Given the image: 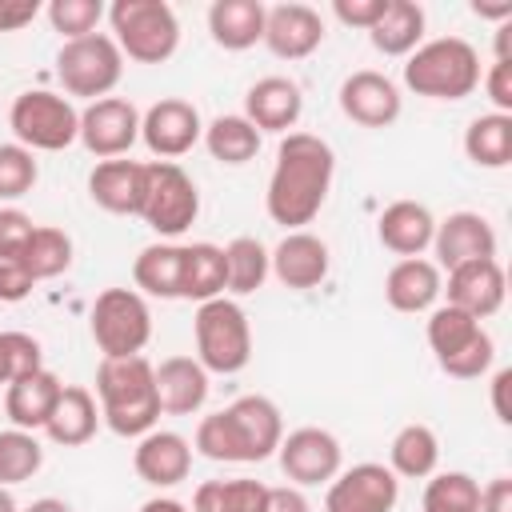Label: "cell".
<instances>
[{"label": "cell", "instance_id": "6da1fadb", "mask_svg": "<svg viewBox=\"0 0 512 512\" xmlns=\"http://www.w3.org/2000/svg\"><path fill=\"white\" fill-rule=\"evenodd\" d=\"M332 172H336V156L328 140L312 132H288L276 148V164L264 192V208L272 224H284L288 232H304V224H312L328 200Z\"/></svg>", "mask_w": 512, "mask_h": 512}, {"label": "cell", "instance_id": "7a4b0ae2", "mask_svg": "<svg viewBox=\"0 0 512 512\" xmlns=\"http://www.w3.org/2000/svg\"><path fill=\"white\" fill-rule=\"evenodd\" d=\"M284 440L280 408L252 392L232 400L224 412H212L196 424V452L216 464H256L268 460Z\"/></svg>", "mask_w": 512, "mask_h": 512}, {"label": "cell", "instance_id": "3957f363", "mask_svg": "<svg viewBox=\"0 0 512 512\" xmlns=\"http://www.w3.org/2000/svg\"><path fill=\"white\" fill-rule=\"evenodd\" d=\"M96 396H100V420L116 436H144L160 420V396H156V368L144 356H120L100 360L96 368Z\"/></svg>", "mask_w": 512, "mask_h": 512}, {"label": "cell", "instance_id": "277c9868", "mask_svg": "<svg viewBox=\"0 0 512 512\" xmlns=\"http://www.w3.org/2000/svg\"><path fill=\"white\" fill-rule=\"evenodd\" d=\"M404 84L428 100H464L480 88V52L460 36L428 40L408 56Z\"/></svg>", "mask_w": 512, "mask_h": 512}, {"label": "cell", "instance_id": "5b68a950", "mask_svg": "<svg viewBox=\"0 0 512 512\" xmlns=\"http://www.w3.org/2000/svg\"><path fill=\"white\" fill-rule=\"evenodd\" d=\"M120 56L136 64H164L180 48V20L164 0H116L108 8Z\"/></svg>", "mask_w": 512, "mask_h": 512}, {"label": "cell", "instance_id": "8992f818", "mask_svg": "<svg viewBox=\"0 0 512 512\" xmlns=\"http://www.w3.org/2000/svg\"><path fill=\"white\" fill-rule=\"evenodd\" d=\"M192 332H196V360L204 364V372L236 376L240 368H248V360H252V328H248V316H244V308L236 300H228V296L204 300L196 308Z\"/></svg>", "mask_w": 512, "mask_h": 512}, {"label": "cell", "instance_id": "52a82bcc", "mask_svg": "<svg viewBox=\"0 0 512 512\" xmlns=\"http://www.w3.org/2000/svg\"><path fill=\"white\" fill-rule=\"evenodd\" d=\"M428 348L436 352V364L456 380H476L492 368L496 344L484 332V324L452 304L432 308L428 316Z\"/></svg>", "mask_w": 512, "mask_h": 512}, {"label": "cell", "instance_id": "ba28073f", "mask_svg": "<svg viewBox=\"0 0 512 512\" xmlns=\"http://www.w3.org/2000/svg\"><path fill=\"white\" fill-rule=\"evenodd\" d=\"M16 144L28 152H60L80 136V112L72 108L68 96H56L48 88H28L12 100L8 112Z\"/></svg>", "mask_w": 512, "mask_h": 512}, {"label": "cell", "instance_id": "9c48e42d", "mask_svg": "<svg viewBox=\"0 0 512 512\" xmlns=\"http://www.w3.org/2000/svg\"><path fill=\"white\" fill-rule=\"evenodd\" d=\"M92 340L108 360L140 356L152 340V312L136 288H104L92 304Z\"/></svg>", "mask_w": 512, "mask_h": 512}, {"label": "cell", "instance_id": "30bf717a", "mask_svg": "<svg viewBox=\"0 0 512 512\" xmlns=\"http://www.w3.org/2000/svg\"><path fill=\"white\" fill-rule=\"evenodd\" d=\"M56 76H60V84H64L68 96L104 100L120 84V76H124V56H120V48H116L112 36L92 32V36H80V40L60 44V52H56Z\"/></svg>", "mask_w": 512, "mask_h": 512}, {"label": "cell", "instance_id": "8fae6325", "mask_svg": "<svg viewBox=\"0 0 512 512\" xmlns=\"http://www.w3.org/2000/svg\"><path fill=\"white\" fill-rule=\"evenodd\" d=\"M196 216H200V192L192 176L172 160H148L140 220L160 236H180L196 224Z\"/></svg>", "mask_w": 512, "mask_h": 512}, {"label": "cell", "instance_id": "7c38bea8", "mask_svg": "<svg viewBox=\"0 0 512 512\" xmlns=\"http://www.w3.org/2000/svg\"><path fill=\"white\" fill-rule=\"evenodd\" d=\"M92 156L100 160H120L128 148L140 140V112L124 96H104L92 100L80 112V136H76Z\"/></svg>", "mask_w": 512, "mask_h": 512}, {"label": "cell", "instance_id": "4fadbf2b", "mask_svg": "<svg viewBox=\"0 0 512 512\" xmlns=\"http://www.w3.org/2000/svg\"><path fill=\"white\" fill-rule=\"evenodd\" d=\"M400 500V480L384 464H352L328 480L324 512H392Z\"/></svg>", "mask_w": 512, "mask_h": 512}, {"label": "cell", "instance_id": "5bb4252c", "mask_svg": "<svg viewBox=\"0 0 512 512\" xmlns=\"http://www.w3.org/2000/svg\"><path fill=\"white\" fill-rule=\"evenodd\" d=\"M276 456H280V468H284V476H288L292 484H300V488L336 480V472H340V460H344V452H340V440H336L328 428H312V424H308V428H296V432H288V436L280 440Z\"/></svg>", "mask_w": 512, "mask_h": 512}, {"label": "cell", "instance_id": "9a60e30c", "mask_svg": "<svg viewBox=\"0 0 512 512\" xmlns=\"http://www.w3.org/2000/svg\"><path fill=\"white\" fill-rule=\"evenodd\" d=\"M204 136V124H200V112L196 104L180 100V96H168V100H156L144 116H140V140L148 144L152 156L160 160H172L192 152L196 140Z\"/></svg>", "mask_w": 512, "mask_h": 512}, {"label": "cell", "instance_id": "2e32d148", "mask_svg": "<svg viewBox=\"0 0 512 512\" xmlns=\"http://www.w3.org/2000/svg\"><path fill=\"white\" fill-rule=\"evenodd\" d=\"M400 108H404L400 88L384 72L360 68L340 84V112L360 128H388L400 120Z\"/></svg>", "mask_w": 512, "mask_h": 512}, {"label": "cell", "instance_id": "e0dca14e", "mask_svg": "<svg viewBox=\"0 0 512 512\" xmlns=\"http://www.w3.org/2000/svg\"><path fill=\"white\" fill-rule=\"evenodd\" d=\"M436 268H460L468 260H496V228L480 212H452L432 232Z\"/></svg>", "mask_w": 512, "mask_h": 512}, {"label": "cell", "instance_id": "ac0fdd59", "mask_svg": "<svg viewBox=\"0 0 512 512\" xmlns=\"http://www.w3.org/2000/svg\"><path fill=\"white\" fill-rule=\"evenodd\" d=\"M448 304L476 316V320H488L504 308V292H508V280H504V268L500 260H468L460 268L448 272Z\"/></svg>", "mask_w": 512, "mask_h": 512}, {"label": "cell", "instance_id": "d6986e66", "mask_svg": "<svg viewBox=\"0 0 512 512\" xmlns=\"http://www.w3.org/2000/svg\"><path fill=\"white\" fill-rule=\"evenodd\" d=\"M264 44L280 60H304L324 44V20L308 4H276L264 16Z\"/></svg>", "mask_w": 512, "mask_h": 512}, {"label": "cell", "instance_id": "ffe728a7", "mask_svg": "<svg viewBox=\"0 0 512 512\" xmlns=\"http://www.w3.org/2000/svg\"><path fill=\"white\" fill-rule=\"evenodd\" d=\"M132 468L144 484L152 488H172L180 480H188L192 472V444L180 436V432H168V428H152L136 440V452H132Z\"/></svg>", "mask_w": 512, "mask_h": 512}, {"label": "cell", "instance_id": "44dd1931", "mask_svg": "<svg viewBox=\"0 0 512 512\" xmlns=\"http://www.w3.org/2000/svg\"><path fill=\"white\" fill-rule=\"evenodd\" d=\"M304 112V96H300V84L288 80V76H260L248 92H244V120L256 128V132H288L296 128Z\"/></svg>", "mask_w": 512, "mask_h": 512}, {"label": "cell", "instance_id": "7402d4cb", "mask_svg": "<svg viewBox=\"0 0 512 512\" xmlns=\"http://www.w3.org/2000/svg\"><path fill=\"white\" fill-rule=\"evenodd\" d=\"M144 180H148L144 160H100L88 172V196L112 216H140Z\"/></svg>", "mask_w": 512, "mask_h": 512}, {"label": "cell", "instance_id": "603a6c76", "mask_svg": "<svg viewBox=\"0 0 512 512\" xmlns=\"http://www.w3.org/2000/svg\"><path fill=\"white\" fill-rule=\"evenodd\" d=\"M268 268L284 288L308 292V288L324 284V276H328V244L312 232H288L268 252Z\"/></svg>", "mask_w": 512, "mask_h": 512}, {"label": "cell", "instance_id": "cb8c5ba5", "mask_svg": "<svg viewBox=\"0 0 512 512\" xmlns=\"http://www.w3.org/2000/svg\"><path fill=\"white\" fill-rule=\"evenodd\" d=\"M444 292V280H440V268L424 256H408V260H396L384 276V296L396 312H432V304L440 300Z\"/></svg>", "mask_w": 512, "mask_h": 512}, {"label": "cell", "instance_id": "d4e9b609", "mask_svg": "<svg viewBox=\"0 0 512 512\" xmlns=\"http://www.w3.org/2000/svg\"><path fill=\"white\" fill-rule=\"evenodd\" d=\"M156 396H160V412L172 416H192L204 408L208 400V372L200 360L192 356H168L156 368Z\"/></svg>", "mask_w": 512, "mask_h": 512}, {"label": "cell", "instance_id": "484cf974", "mask_svg": "<svg viewBox=\"0 0 512 512\" xmlns=\"http://www.w3.org/2000/svg\"><path fill=\"white\" fill-rule=\"evenodd\" d=\"M432 232H436V216L424 208V204H416V200H396V204H388L384 212H380V220H376V236H380V244L388 248V252H396V256H420L424 248H432Z\"/></svg>", "mask_w": 512, "mask_h": 512}, {"label": "cell", "instance_id": "4316f807", "mask_svg": "<svg viewBox=\"0 0 512 512\" xmlns=\"http://www.w3.org/2000/svg\"><path fill=\"white\" fill-rule=\"evenodd\" d=\"M60 388H64L60 376L48 372V368L28 372V376H20V380H8V392H4V412H8V420H12L16 428H24V432L44 428L48 416H52V404H56Z\"/></svg>", "mask_w": 512, "mask_h": 512}, {"label": "cell", "instance_id": "83f0119b", "mask_svg": "<svg viewBox=\"0 0 512 512\" xmlns=\"http://www.w3.org/2000/svg\"><path fill=\"white\" fill-rule=\"evenodd\" d=\"M100 428V408H96V396L80 384H64L56 404H52V416L44 424L48 440L52 444H64V448H80L96 436Z\"/></svg>", "mask_w": 512, "mask_h": 512}, {"label": "cell", "instance_id": "f1b7e54d", "mask_svg": "<svg viewBox=\"0 0 512 512\" xmlns=\"http://www.w3.org/2000/svg\"><path fill=\"white\" fill-rule=\"evenodd\" d=\"M264 16L268 8L260 0H216L208 8V32L220 48L244 52L264 40Z\"/></svg>", "mask_w": 512, "mask_h": 512}, {"label": "cell", "instance_id": "f546056e", "mask_svg": "<svg viewBox=\"0 0 512 512\" xmlns=\"http://www.w3.org/2000/svg\"><path fill=\"white\" fill-rule=\"evenodd\" d=\"M132 280L140 296H160V300H180V280H184V244H148L140 248L132 264Z\"/></svg>", "mask_w": 512, "mask_h": 512}, {"label": "cell", "instance_id": "4dcf8cb0", "mask_svg": "<svg viewBox=\"0 0 512 512\" xmlns=\"http://www.w3.org/2000/svg\"><path fill=\"white\" fill-rule=\"evenodd\" d=\"M368 40L384 56H412L424 40V8L416 0H388L384 16L368 28Z\"/></svg>", "mask_w": 512, "mask_h": 512}, {"label": "cell", "instance_id": "1f68e13d", "mask_svg": "<svg viewBox=\"0 0 512 512\" xmlns=\"http://www.w3.org/2000/svg\"><path fill=\"white\" fill-rule=\"evenodd\" d=\"M228 288V264H224V248L196 240L184 244V280H180V300H216Z\"/></svg>", "mask_w": 512, "mask_h": 512}, {"label": "cell", "instance_id": "d6a6232c", "mask_svg": "<svg viewBox=\"0 0 512 512\" xmlns=\"http://www.w3.org/2000/svg\"><path fill=\"white\" fill-rule=\"evenodd\" d=\"M436 464H440V440L428 424H404L396 436H392V448H388V468L404 480H424V476H436Z\"/></svg>", "mask_w": 512, "mask_h": 512}, {"label": "cell", "instance_id": "836d02e7", "mask_svg": "<svg viewBox=\"0 0 512 512\" xmlns=\"http://www.w3.org/2000/svg\"><path fill=\"white\" fill-rule=\"evenodd\" d=\"M464 152L476 168H508L512 164V116L484 112L464 128Z\"/></svg>", "mask_w": 512, "mask_h": 512}, {"label": "cell", "instance_id": "e575fe53", "mask_svg": "<svg viewBox=\"0 0 512 512\" xmlns=\"http://www.w3.org/2000/svg\"><path fill=\"white\" fill-rule=\"evenodd\" d=\"M268 484L236 476V480H204L192 496V512H264Z\"/></svg>", "mask_w": 512, "mask_h": 512}, {"label": "cell", "instance_id": "d590c367", "mask_svg": "<svg viewBox=\"0 0 512 512\" xmlns=\"http://www.w3.org/2000/svg\"><path fill=\"white\" fill-rule=\"evenodd\" d=\"M200 140L220 164H248L260 152V132L244 116H216Z\"/></svg>", "mask_w": 512, "mask_h": 512}, {"label": "cell", "instance_id": "8d00e7d4", "mask_svg": "<svg viewBox=\"0 0 512 512\" xmlns=\"http://www.w3.org/2000/svg\"><path fill=\"white\" fill-rule=\"evenodd\" d=\"M20 264L28 268V276L36 284L40 280H56L60 272L72 268V236L60 232V228H52V224H36V232H32L24 256H20Z\"/></svg>", "mask_w": 512, "mask_h": 512}, {"label": "cell", "instance_id": "74e56055", "mask_svg": "<svg viewBox=\"0 0 512 512\" xmlns=\"http://www.w3.org/2000/svg\"><path fill=\"white\" fill-rule=\"evenodd\" d=\"M224 264H228V292L248 296L268 280V248L256 236H236L224 248Z\"/></svg>", "mask_w": 512, "mask_h": 512}, {"label": "cell", "instance_id": "f35d334b", "mask_svg": "<svg viewBox=\"0 0 512 512\" xmlns=\"http://www.w3.org/2000/svg\"><path fill=\"white\" fill-rule=\"evenodd\" d=\"M44 464V448L36 440V432H24V428H8L0 432V484H24L40 472Z\"/></svg>", "mask_w": 512, "mask_h": 512}, {"label": "cell", "instance_id": "ab89813d", "mask_svg": "<svg viewBox=\"0 0 512 512\" xmlns=\"http://www.w3.org/2000/svg\"><path fill=\"white\" fill-rule=\"evenodd\" d=\"M424 512H480V484L468 472H440L424 488Z\"/></svg>", "mask_w": 512, "mask_h": 512}, {"label": "cell", "instance_id": "60d3db41", "mask_svg": "<svg viewBox=\"0 0 512 512\" xmlns=\"http://www.w3.org/2000/svg\"><path fill=\"white\" fill-rule=\"evenodd\" d=\"M40 180V164L24 144H0V200H20Z\"/></svg>", "mask_w": 512, "mask_h": 512}, {"label": "cell", "instance_id": "b9f144b4", "mask_svg": "<svg viewBox=\"0 0 512 512\" xmlns=\"http://www.w3.org/2000/svg\"><path fill=\"white\" fill-rule=\"evenodd\" d=\"M100 20H104L100 0H52L48 4V24L64 36V44L80 40V36H92Z\"/></svg>", "mask_w": 512, "mask_h": 512}, {"label": "cell", "instance_id": "7bdbcfd3", "mask_svg": "<svg viewBox=\"0 0 512 512\" xmlns=\"http://www.w3.org/2000/svg\"><path fill=\"white\" fill-rule=\"evenodd\" d=\"M0 356H4V380H20L44 368L40 340L28 332H0Z\"/></svg>", "mask_w": 512, "mask_h": 512}, {"label": "cell", "instance_id": "ee69618b", "mask_svg": "<svg viewBox=\"0 0 512 512\" xmlns=\"http://www.w3.org/2000/svg\"><path fill=\"white\" fill-rule=\"evenodd\" d=\"M36 224L28 212L20 208H0V260H20L28 240H32Z\"/></svg>", "mask_w": 512, "mask_h": 512}, {"label": "cell", "instance_id": "f6af8a7d", "mask_svg": "<svg viewBox=\"0 0 512 512\" xmlns=\"http://www.w3.org/2000/svg\"><path fill=\"white\" fill-rule=\"evenodd\" d=\"M384 8H388V0H332V16L340 24L364 28V32L384 16Z\"/></svg>", "mask_w": 512, "mask_h": 512}, {"label": "cell", "instance_id": "bcb514c9", "mask_svg": "<svg viewBox=\"0 0 512 512\" xmlns=\"http://www.w3.org/2000/svg\"><path fill=\"white\" fill-rule=\"evenodd\" d=\"M32 288H36V280L28 276V268L20 260H0V304H20Z\"/></svg>", "mask_w": 512, "mask_h": 512}, {"label": "cell", "instance_id": "7dc6e473", "mask_svg": "<svg viewBox=\"0 0 512 512\" xmlns=\"http://www.w3.org/2000/svg\"><path fill=\"white\" fill-rule=\"evenodd\" d=\"M484 92L496 104V112H512V60H492L488 76H484Z\"/></svg>", "mask_w": 512, "mask_h": 512}, {"label": "cell", "instance_id": "c3c4849f", "mask_svg": "<svg viewBox=\"0 0 512 512\" xmlns=\"http://www.w3.org/2000/svg\"><path fill=\"white\" fill-rule=\"evenodd\" d=\"M40 12L36 0H0V32H20Z\"/></svg>", "mask_w": 512, "mask_h": 512}, {"label": "cell", "instance_id": "681fc988", "mask_svg": "<svg viewBox=\"0 0 512 512\" xmlns=\"http://www.w3.org/2000/svg\"><path fill=\"white\" fill-rule=\"evenodd\" d=\"M264 512H312V504H308V496L300 488L284 484V488H268Z\"/></svg>", "mask_w": 512, "mask_h": 512}, {"label": "cell", "instance_id": "f907efd6", "mask_svg": "<svg viewBox=\"0 0 512 512\" xmlns=\"http://www.w3.org/2000/svg\"><path fill=\"white\" fill-rule=\"evenodd\" d=\"M480 512H512V480L496 476L488 488H480Z\"/></svg>", "mask_w": 512, "mask_h": 512}, {"label": "cell", "instance_id": "816d5d0a", "mask_svg": "<svg viewBox=\"0 0 512 512\" xmlns=\"http://www.w3.org/2000/svg\"><path fill=\"white\" fill-rule=\"evenodd\" d=\"M508 384H512V368H500L492 376V412L500 424H512V408H508Z\"/></svg>", "mask_w": 512, "mask_h": 512}, {"label": "cell", "instance_id": "f5cc1de1", "mask_svg": "<svg viewBox=\"0 0 512 512\" xmlns=\"http://www.w3.org/2000/svg\"><path fill=\"white\" fill-rule=\"evenodd\" d=\"M472 12H476L480 20L508 24V20H512V0H472Z\"/></svg>", "mask_w": 512, "mask_h": 512}, {"label": "cell", "instance_id": "db71d44e", "mask_svg": "<svg viewBox=\"0 0 512 512\" xmlns=\"http://www.w3.org/2000/svg\"><path fill=\"white\" fill-rule=\"evenodd\" d=\"M140 512H188V508L180 500H172V496H152V500L140 504Z\"/></svg>", "mask_w": 512, "mask_h": 512}, {"label": "cell", "instance_id": "11a10c76", "mask_svg": "<svg viewBox=\"0 0 512 512\" xmlns=\"http://www.w3.org/2000/svg\"><path fill=\"white\" fill-rule=\"evenodd\" d=\"M24 512H72L64 500H56V496H44V500H36V504H28Z\"/></svg>", "mask_w": 512, "mask_h": 512}, {"label": "cell", "instance_id": "9f6ffc18", "mask_svg": "<svg viewBox=\"0 0 512 512\" xmlns=\"http://www.w3.org/2000/svg\"><path fill=\"white\" fill-rule=\"evenodd\" d=\"M0 512H20V508H16V500H12V492H8L4 484H0Z\"/></svg>", "mask_w": 512, "mask_h": 512}, {"label": "cell", "instance_id": "6f0895ef", "mask_svg": "<svg viewBox=\"0 0 512 512\" xmlns=\"http://www.w3.org/2000/svg\"><path fill=\"white\" fill-rule=\"evenodd\" d=\"M0 384H8V380H4V356H0Z\"/></svg>", "mask_w": 512, "mask_h": 512}]
</instances>
